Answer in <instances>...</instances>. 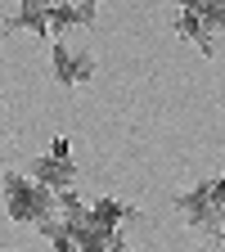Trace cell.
I'll use <instances>...</instances> for the list:
<instances>
[{
    "instance_id": "cell-1",
    "label": "cell",
    "mask_w": 225,
    "mask_h": 252,
    "mask_svg": "<svg viewBox=\"0 0 225 252\" xmlns=\"http://www.w3.org/2000/svg\"><path fill=\"white\" fill-rule=\"evenodd\" d=\"M176 212L189 230L207 243H221L225 239V176H212V180H198L194 189L176 194Z\"/></svg>"
},
{
    "instance_id": "cell-2",
    "label": "cell",
    "mask_w": 225,
    "mask_h": 252,
    "mask_svg": "<svg viewBox=\"0 0 225 252\" xmlns=\"http://www.w3.org/2000/svg\"><path fill=\"white\" fill-rule=\"evenodd\" d=\"M0 198H5V212L18 220V225H45V220H54V212H59L54 194L41 189L36 180H27L23 171H5Z\"/></svg>"
},
{
    "instance_id": "cell-3",
    "label": "cell",
    "mask_w": 225,
    "mask_h": 252,
    "mask_svg": "<svg viewBox=\"0 0 225 252\" xmlns=\"http://www.w3.org/2000/svg\"><path fill=\"white\" fill-rule=\"evenodd\" d=\"M23 176H27V180H36L41 189H50V194H63V189H72V185H77V167H72L68 140H50V149L32 158Z\"/></svg>"
},
{
    "instance_id": "cell-4",
    "label": "cell",
    "mask_w": 225,
    "mask_h": 252,
    "mask_svg": "<svg viewBox=\"0 0 225 252\" xmlns=\"http://www.w3.org/2000/svg\"><path fill=\"white\" fill-rule=\"evenodd\" d=\"M50 68H54V81L59 86H86L95 81V54L90 50H77L68 41H50Z\"/></svg>"
},
{
    "instance_id": "cell-5",
    "label": "cell",
    "mask_w": 225,
    "mask_h": 252,
    "mask_svg": "<svg viewBox=\"0 0 225 252\" xmlns=\"http://www.w3.org/2000/svg\"><path fill=\"white\" fill-rule=\"evenodd\" d=\"M131 216H140V207H131V203H122V198H108V194H99V198H86V220L99 234H117Z\"/></svg>"
},
{
    "instance_id": "cell-6",
    "label": "cell",
    "mask_w": 225,
    "mask_h": 252,
    "mask_svg": "<svg viewBox=\"0 0 225 252\" xmlns=\"http://www.w3.org/2000/svg\"><path fill=\"white\" fill-rule=\"evenodd\" d=\"M176 32L194 45V50H203V54H212L216 45H212V27L198 18V14H189V9H176Z\"/></svg>"
},
{
    "instance_id": "cell-7",
    "label": "cell",
    "mask_w": 225,
    "mask_h": 252,
    "mask_svg": "<svg viewBox=\"0 0 225 252\" xmlns=\"http://www.w3.org/2000/svg\"><path fill=\"white\" fill-rule=\"evenodd\" d=\"M5 32H27V36H45V5H23V0H18V9L9 14Z\"/></svg>"
},
{
    "instance_id": "cell-8",
    "label": "cell",
    "mask_w": 225,
    "mask_h": 252,
    "mask_svg": "<svg viewBox=\"0 0 225 252\" xmlns=\"http://www.w3.org/2000/svg\"><path fill=\"white\" fill-rule=\"evenodd\" d=\"M176 9L198 14L212 32H221V27H225V0H176Z\"/></svg>"
},
{
    "instance_id": "cell-9",
    "label": "cell",
    "mask_w": 225,
    "mask_h": 252,
    "mask_svg": "<svg viewBox=\"0 0 225 252\" xmlns=\"http://www.w3.org/2000/svg\"><path fill=\"white\" fill-rule=\"evenodd\" d=\"M63 5H72V9H77L81 27H90L95 18H99V0H63Z\"/></svg>"
},
{
    "instance_id": "cell-10",
    "label": "cell",
    "mask_w": 225,
    "mask_h": 252,
    "mask_svg": "<svg viewBox=\"0 0 225 252\" xmlns=\"http://www.w3.org/2000/svg\"><path fill=\"white\" fill-rule=\"evenodd\" d=\"M23 5H50V0H23Z\"/></svg>"
},
{
    "instance_id": "cell-11",
    "label": "cell",
    "mask_w": 225,
    "mask_h": 252,
    "mask_svg": "<svg viewBox=\"0 0 225 252\" xmlns=\"http://www.w3.org/2000/svg\"><path fill=\"white\" fill-rule=\"evenodd\" d=\"M0 180H5V158H0Z\"/></svg>"
}]
</instances>
